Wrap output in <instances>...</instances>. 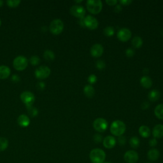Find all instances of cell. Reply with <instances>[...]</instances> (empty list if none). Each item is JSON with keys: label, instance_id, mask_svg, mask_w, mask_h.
I'll list each match as a JSON object with an SVG mask.
<instances>
[{"label": "cell", "instance_id": "bcb514c9", "mask_svg": "<svg viewBox=\"0 0 163 163\" xmlns=\"http://www.w3.org/2000/svg\"><path fill=\"white\" fill-rule=\"evenodd\" d=\"M103 163H112V162H103Z\"/></svg>", "mask_w": 163, "mask_h": 163}, {"label": "cell", "instance_id": "6da1fadb", "mask_svg": "<svg viewBox=\"0 0 163 163\" xmlns=\"http://www.w3.org/2000/svg\"><path fill=\"white\" fill-rule=\"evenodd\" d=\"M111 133L116 136H122L126 129V126L122 120H116L113 121L110 126Z\"/></svg>", "mask_w": 163, "mask_h": 163}, {"label": "cell", "instance_id": "484cf974", "mask_svg": "<svg viewBox=\"0 0 163 163\" xmlns=\"http://www.w3.org/2000/svg\"><path fill=\"white\" fill-rule=\"evenodd\" d=\"M44 58L48 61H52L55 59V54L51 50H46L44 53Z\"/></svg>", "mask_w": 163, "mask_h": 163}, {"label": "cell", "instance_id": "ba28073f", "mask_svg": "<svg viewBox=\"0 0 163 163\" xmlns=\"http://www.w3.org/2000/svg\"><path fill=\"white\" fill-rule=\"evenodd\" d=\"M83 22L85 27L93 30L98 27L99 22L96 18L92 15H87L83 18Z\"/></svg>", "mask_w": 163, "mask_h": 163}, {"label": "cell", "instance_id": "ee69618b", "mask_svg": "<svg viewBox=\"0 0 163 163\" xmlns=\"http://www.w3.org/2000/svg\"><path fill=\"white\" fill-rule=\"evenodd\" d=\"M83 2L82 0H80V1H75V3H81V2Z\"/></svg>", "mask_w": 163, "mask_h": 163}, {"label": "cell", "instance_id": "e0dca14e", "mask_svg": "<svg viewBox=\"0 0 163 163\" xmlns=\"http://www.w3.org/2000/svg\"><path fill=\"white\" fill-rule=\"evenodd\" d=\"M17 122L20 126L22 128H26L30 124V119L26 115L22 114L18 117Z\"/></svg>", "mask_w": 163, "mask_h": 163}, {"label": "cell", "instance_id": "5b68a950", "mask_svg": "<svg viewBox=\"0 0 163 163\" xmlns=\"http://www.w3.org/2000/svg\"><path fill=\"white\" fill-rule=\"evenodd\" d=\"M13 64L15 70L18 71H22L27 68L28 61L25 57L22 56H19L14 59Z\"/></svg>", "mask_w": 163, "mask_h": 163}, {"label": "cell", "instance_id": "74e56055", "mask_svg": "<svg viewBox=\"0 0 163 163\" xmlns=\"http://www.w3.org/2000/svg\"><path fill=\"white\" fill-rule=\"evenodd\" d=\"M119 2L121 5L128 6V5H131L132 3V0H120Z\"/></svg>", "mask_w": 163, "mask_h": 163}, {"label": "cell", "instance_id": "7c38bea8", "mask_svg": "<svg viewBox=\"0 0 163 163\" xmlns=\"http://www.w3.org/2000/svg\"><path fill=\"white\" fill-rule=\"evenodd\" d=\"M131 31L128 28H121L120 29L117 34L118 39L122 42H126L130 40L131 37Z\"/></svg>", "mask_w": 163, "mask_h": 163}, {"label": "cell", "instance_id": "d590c367", "mask_svg": "<svg viewBox=\"0 0 163 163\" xmlns=\"http://www.w3.org/2000/svg\"><path fill=\"white\" fill-rule=\"evenodd\" d=\"M117 142L120 145H122V146L124 145L126 143V138L125 136H119Z\"/></svg>", "mask_w": 163, "mask_h": 163}, {"label": "cell", "instance_id": "e575fe53", "mask_svg": "<svg viewBox=\"0 0 163 163\" xmlns=\"http://www.w3.org/2000/svg\"><path fill=\"white\" fill-rule=\"evenodd\" d=\"M126 55L128 57H132L135 55V51L134 50L131 49V48H128L126 51Z\"/></svg>", "mask_w": 163, "mask_h": 163}, {"label": "cell", "instance_id": "f546056e", "mask_svg": "<svg viewBox=\"0 0 163 163\" xmlns=\"http://www.w3.org/2000/svg\"><path fill=\"white\" fill-rule=\"evenodd\" d=\"M28 113L31 117H34L35 116H37L38 114V110L37 108H34L33 106H30V107H28Z\"/></svg>", "mask_w": 163, "mask_h": 163}, {"label": "cell", "instance_id": "7402d4cb", "mask_svg": "<svg viewBox=\"0 0 163 163\" xmlns=\"http://www.w3.org/2000/svg\"><path fill=\"white\" fill-rule=\"evenodd\" d=\"M83 93L87 98H93L95 94V89L92 85H87L83 88Z\"/></svg>", "mask_w": 163, "mask_h": 163}, {"label": "cell", "instance_id": "ac0fdd59", "mask_svg": "<svg viewBox=\"0 0 163 163\" xmlns=\"http://www.w3.org/2000/svg\"><path fill=\"white\" fill-rule=\"evenodd\" d=\"M10 69L7 66H0V79L7 78L10 75Z\"/></svg>", "mask_w": 163, "mask_h": 163}, {"label": "cell", "instance_id": "f35d334b", "mask_svg": "<svg viewBox=\"0 0 163 163\" xmlns=\"http://www.w3.org/2000/svg\"><path fill=\"white\" fill-rule=\"evenodd\" d=\"M119 2L117 0H106V3L110 6H116Z\"/></svg>", "mask_w": 163, "mask_h": 163}, {"label": "cell", "instance_id": "d6a6232c", "mask_svg": "<svg viewBox=\"0 0 163 163\" xmlns=\"http://www.w3.org/2000/svg\"><path fill=\"white\" fill-rule=\"evenodd\" d=\"M93 140L96 143H100L101 142H103V138L100 134H96L93 136Z\"/></svg>", "mask_w": 163, "mask_h": 163}, {"label": "cell", "instance_id": "8fae6325", "mask_svg": "<svg viewBox=\"0 0 163 163\" xmlns=\"http://www.w3.org/2000/svg\"><path fill=\"white\" fill-rule=\"evenodd\" d=\"M124 159L127 163H136L139 159V155L135 150H128L124 155Z\"/></svg>", "mask_w": 163, "mask_h": 163}, {"label": "cell", "instance_id": "1f68e13d", "mask_svg": "<svg viewBox=\"0 0 163 163\" xmlns=\"http://www.w3.org/2000/svg\"><path fill=\"white\" fill-rule=\"evenodd\" d=\"M96 68H97L98 70H103L105 68V63L103 61V60H98L96 63Z\"/></svg>", "mask_w": 163, "mask_h": 163}, {"label": "cell", "instance_id": "9a60e30c", "mask_svg": "<svg viewBox=\"0 0 163 163\" xmlns=\"http://www.w3.org/2000/svg\"><path fill=\"white\" fill-rule=\"evenodd\" d=\"M152 135L154 138H161L163 137V125L157 124L152 130Z\"/></svg>", "mask_w": 163, "mask_h": 163}, {"label": "cell", "instance_id": "8d00e7d4", "mask_svg": "<svg viewBox=\"0 0 163 163\" xmlns=\"http://www.w3.org/2000/svg\"><path fill=\"white\" fill-rule=\"evenodd\" d=\"M148 144H149V145H150V147H155V146L157 145H158V140H157L155 138L150 139V140H149Z\"/></svg>", "mask_w": 163, "mask_h": 163}, {"label": "cell", "instance_id": "ab89813d", "mask_svg": "<svg viewBox=\"0 0 163 163\" xmlns=\"http://www.w3.org/2000/svg\"><path fill=\"white\" fill-rule=\"evenodd\" d=\"M122 5L120 4H119V5H116V6H115V8H114V11H116V12H120V11H122Z\"/></svg>", "mask_w": 163, "mask_h": 163}, {"label": "cell", "instance_id": "f6af8a7d", "mask_svg": "<svg viewBox=\"0 0 163 163\" xmlns=\"http://www.w3.org/2000/svg\"><path fill=\"white\" fill-rule=\"evenodd\" d=\"M1 24H2V21H1V19H0V26H1Z\"/></svg>", "mask_w": 163, "mask_h": 163}, {"label": "cell", "instance_id": "4fadbf2b", "mask_svg": "<svg viewBox=\"0 0 163 163\" xmlns=\"http://www.w3.org/2000/svg\"><path fill=\"white\" fill-rule=\"evenodd\" d=\"M103 47L101 44H96L90 48V54L94 57H99L103 53Z\"/></svg>", "mask_w": 163, "mask_h": 163}, {"label": "cell", "instance_id": "5bb4252c", "mask_svg": "<svg viewBox=\"0 0 163 163\" xmlns=\"http://www.w3.org/2000/svg\"><path fill=\"white\" fill-rule=\"evenodd\" d=\"M116 143L117 140L113 136H107L103 140V145L106 148L108 149L113 148L116 145Z\"/></svg>", "mask_w": 163, "mask_h": 163}, {"label": "cell", "instance_id": "f1b7e54d", "mask_svg": "<svg viewBox=\"0 0 163 163\" xmlns=\"http://www.w3.org/2000/svg\"><path fill=\"white\" fill-rule=\"evenodd\" d=\"M20 0H8L7 2V5L10 7L11 8H15L17 7L18 5L21 3Z\"/></svg>", "mask_w": 163, "mask_h": 163}, {"label": "cell", "instance_id": "7bdbcfd3", "mask_svg": "<svg viewBox=\"0 0 163 163\" xmlns=\"http://www.w3.org/2000/svg\"><path fill=\"white\" fill-rule=\"evenodd\" d=\"M3 5V2L2 1V0H0V7H2Z\"/></svg>", "mask_w": 163, "mask_h": 163}, {"label": "cell", "instance_id": "8992f818", "mask_svg": "<svg viewBox=\"0 0 163 163\" xmlns=\"http://www.w3.org/2000/svg\"><path fill=\"white\" fill-rule=\"evenodd\" d=\"M93 128L99 132H103L105 131L108 126V122L106 121V120H105L103 118H97L95 119L93 124Z\"/></svg>", "mask_w": 163, "mask_h": 163}, {"label": "cell", "instance_id": "4dcf8cb0", "mask_svg": "<svg viewBox=\"0 0 163 163\" xmlns=\"http://www.w3.org/2000/svg\"><path fill=\"white\" fill-rule=\"evenodd\" d=\"M97 77H96V75L94 74H92L89 76L88 78H87V81L88 82L90 83V85H92V84H94L97 82Z\"/></svg>", "mask_w": 163, "mask_h": 163}, {"label": "cell", "instance_id": "2e32d148", "mask_svg": "<svg viewBox=\"0 0 163 163\" xmlns=\"http://www.w3.org/2000/svg\"><path fill=\"white\" fill-rule=\"evenodd\" d=\"M160 156L159 151L156 148H152L148 150L147 153V158L151 161H155L158 160Z\"/></svg>", "mask_w": 163, "mask_h": 163}, {"label": "cell", "instance_id": "83f0119b", "mask_svg": "<svg viewBox=\"0 0 163 163\" xmlns=\"http://www.w3.org/2000/svg\"><path fill=\"white\" fill-rule=\"evenodd\" d=\"M8 146V142L7 139L2 137L0 138V151H4Z\"/></svg>", "mask_w": 163, "mask_h": 163}, {"label": "cell", "instance_id": "44dd1931", "mask_svg": "<svg viewBox=\"0 0 163 163\" xmlns=\"http://www.w3.org/2000/svg\"><path fill=\"white\" fill-rule=\"evenodd\" d=\"M148 99L150 101H152V102L156 101H158L160 98V93L158 90L153 89L149 92L148 94Z\"/></svg>", "mask_w": 163, "mask_h": 163}, {"label": "cell", "instance_id": "836d02e7", "mask_svg": "<svg viewBox=\"0 0 163 163\" xmlns=\"http://www.w3.org/2000/svg\"><path fill=\"white\" fill-rule=\"evenodd\" d=\"M30 63L33 65H38L40 63V58L37 56H33L30 58Z\"/></svg>", "mask_w": 163, "mask_h": 163}, {"label": "cell", "instance_id": "d6986e66", "mask_svg": "<svg viewBox=\"0 0 163 163\" xmlns=\"http://www.w3.org/2000/svg\"><path fill=\"white\" fill-rule=\"evenodd\" d=\"M140 83L144 88L149 89L152 86V80L149 77L145 75L140 78Z\"/></svg>", "mask_w": 163, "mask_h": 163}, {"label": "cell", "instance_id": "ffe728a7", "mask_svg": "<svg viewBox=\"0 0 163 163\" xmlns=\"http://www.w3.org/2000/svg\"><path fill=\"white\" fill-rule=\"evenodd\" d=\"M139 134L140 135V136L143 138H148L150 136V129L147 126H142L139 128L138 129Z\"/></svg>", "mask_w": 163, "mask_h": 163}, {"label": "cell", "instance_id": "7a4b0ae2", "mask_svg": "<svg viewBox=\"0 0 163 163\" xmlns=\"http://www.w3.org/2000/svg\"><path fill=\"white\" fill-rule=\"evenodd\" d=\"M89 158L93 163H103L106 159V153L101 148H94L90 152Z\"/></svg>", "mask_w": 163, "mask_h": 163}, {"label": "cell", "instance_id": "277c9868", "mask_svg": "<svg viewBox=\"0 0 163 163\" xmlns=\"http://www.w3.org/2000/svg\"><path fill=\"white\" fill-rule=\"evenodd\" d=\"M64 29V23L59 19H56L53 20L50 24L49 30L50 31L54 34H59Z\"/></svg>", "mask_w": 163, "mask_h": 163}, {"label": "cell", "instance_id": "52a82bcc", "mask_svg": "<svg viewBox=\"0 0 163 163\" xmlns=\"http://www.w3.org/2000/svg\"><path fill=\"white\" fill-rule=\"evenodd\" d=\"M21 99L24 103L26 107L32 106L35 101L34 95L30 91H24L21 94Z\"/></svg>", "mask_w": 163, "mask_h": 163}, {"label": "cell", "instance_id": "30bf717a", "mask_svg": "<svg viewBox=\"0 0 163 163\" xmlns=\"http://www.w3.org/2000/svg\"><path fill=\"white\" fill-rule=\"evenodd\" d=\"M51 69L46 66H41L35 70V76L39 79H45L51 75Z\"/></svg>", "mask_w": 163, "mask_h": 163}, {"label": "cell", "instance_id": "b9f144b4", "mask_svg": "<svg viewBox=\"0 0 163 163\" xmlns=\"http://www.w3.org/2000/svg\"><path fill=\"white\" fill-rule=\"evenodd\" d=\"M148 73V69L147 68H145V69H144L143 70V73L144 74H147Z\"/></svg>", "mask_w": 163, "mask_h": 163}, {"label": "cell", "instance_id": "7dc6e473", "mask_svg": "<svg viewBox=\"0 0 163 163\" xmlns=\"http://www.w3.org/2000/svg\"><path fill=\"white\" fill-rule=\"evenodd\" d=\"M147 163H151V162H147Z\"/></svg>", "mask_w": 163, "mask_h": 163}, {"label": "cell", "instance_id": "9c48e42d", "mask_svg": "<svg viewBox=\"0 0 163 163\" xmlns=\"http://www.w3.org/2000/svg\"><path fill=\"white\" fill-rule=\"evenodd\" d=\"M70 11L72 15L79 18V19H83V18L85 17L86 10L80 5H76L72 6L70 8Z\"/></svg>", "mask_w": 163, "mask_h": 163}, {"label": "cell", "instance_id": "d4e9b609", "mask_svg": "<svg viewBox=\"0 0 163 163\" xmlns=\"http://www.w3.org/2000/svg\"><path fill=\"white\" fill-rule=\"evenodd\" d=\"M129 144L132 148H137L139 146H140V141L137 136H132L130 138Z\"/></svg>", "mask_w": 163, "mask_h": 163}, {"label": "cell", "instance_id": "3957f363", "mask_svg": "<svg viewBox=\"0 0 163 163\" xmlns=\"http://www.w3.org/2000/svg\"><path fill=\"white\" fill-rule=\"evenodd\" d=\"M87 9L92 14H98L103 8V3L101 0H88L86 3Z\"/></svg>", "mask_w": 163, "mask_h": 163}, {"label": "cell", "instance_id": "60d3db41", "mask_svg": "<svg viewBox=\"0 0 163 163\" xmlns=\"http://www.w3.org/2000/svg\"><path fill=\"white\" fill-rule=\"evenodd\" d=\"M149 105H150V103L148 101H143L141 105V108L143 110H146L149 107Z\"/></svg>", "mask_w": 163, "mask_h": 163}, {"label": "cell", "instance_id": "4316f807", "mask_svg": "<svg viewBox=\"0 0 163 163\" xmlns=\"http://www.w3.org/2000/svg\"><path fill=\"white\" fill-rule=\"evenodd\" d=\"M115 33V29L112 26H107L103 29V34L108 37H111Z\"/></svg>", "mask_w": 163, "mask_h": 163}, {"label": "cell", "instance_id": "cb8c5ba5", "mask_svg": "<svg viewBox=\"0 0 163 163\" xmlns=\"http://www.w3.org/2000/svg\"><path fill=\"white\" fill-rule=\"evenodd\" d=\"M154 114L158 119L163 120V104H159L155 108Z\"/></svg>", "mask_w": 163, "mask_h": 163}, {"label": "cell", "instance_id": "603a6c76", "mask_svg": "<svg viewBox=\"0 0 163 163\" xmlns=\"http://www.w3.org/2000/svg\"><path fill=\"white\" fill-rule=\"evenodd\" d=\"M131 44L135 48L139 49V48H140L143 45V40L141 37H138V36H136V37L132 38Z\"/></svg>", "mask_w": 163, "mask_h": 163}]
</instances>
